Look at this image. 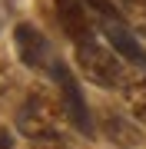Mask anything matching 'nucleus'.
Returning <instances> with one entry per match:
<instances>
[{"mask_svg": "<svg viewBox=\"0 0 146 149\" xmlns=\"http://www.w3.org/2000/svg\"><path fill=\"white\" fill-rule=\"evenodd\" d=\"M20 90V83H17V73L10 63H0V109H7V103L13 100V93Z\"/></svg>", "mask_w": 146, "mask_h": 149, "instance_id": "obj_9", "label": "nucleus"}, {"mask_svg": "<svg viewBox=\"0 0 146 149\" xmlns=\"http://www.w3.org/2000/svg\"><path fill=\"white\" fill-rule=\"evenodd\" d=\"M76 47V70L83 73V80L93 83V86H103V90H123L126 80H130V70L123 63L126 60L116 53V50L103 47L96 40H83V43H73Z\"/></svg>", "mask_w": 146, "mask_h": 149, "instance_id": "obj_2", "label": "nucleus"}, {"mask_svg": "<svg viewBox=\"0 0 146 149\" xmlns=\"http://www.w3.org/2000/svg\"><path fill=\"white\" fill-rule=\"evenodd\" d=\"M50 76L57 80V90H60V100H63L66 119H70L83 136H93V133H96V126H93V116H90V106H87V96H83L80 83H76L73 70L57 56V63H53V70H50Z\"/></svg>", "mask_w": 146, "mask_h": 149, "instance_id": "obj_3", "label": "nucleus"}, {"mask_svg": "<svg viewBox=\"0 0 146 149\" xmlns=\"http://www.w3.org/2000/svg\"><path fill=\"white\" fill-rule=\"evenodd\" d=\"M30 149H83V146H76L63 136H47V139H30Z\"/></svg>", "mask_w": 146, "mask_h": 149, "instance_id": "obj_10", "label": "nucleus"}, {"mask_svg": "<svg viewBox=\"0 0 146 149\" xmlns=\"http://www.w3.org/2000/svg\"><path fill=\"white\" fill-rule=\"evenodd\" d=\"M119 96L126 100V106H130V113L136 116V123L146 126V70L130 73V80H126V86L119 90Z\"/></svg>", "mask_w": 146, "mask_h": 149, "instance_id": "obj_8", "label": "nucleus"}, {"mask_svg": "<svg viewBox=\"0 0 146 149\" xmlns=\"http://www.w3.org/2000/svg\"><path fill=\"white\" fill-rule=\"evenodd\" d=\"M100 133L106 136V143H113L116 149H136L143 143V133L136 123H130L126 116H119V113H103L100 116Z\"/></svg>", "mask_w": 146, "mask_h": 149, "instance_id": "obj_7", "label": "nucleus"}, {"mask_svg": "<svg viewBox=\"0 0 146 149\" xmlns=\"http://www.w3.org/2000/svg\"><path fill=\"white\" fill-rule=\"evenodd\" d=\"M13 47H17L20 63L37 70V73H50L53 63H57V53H53V47H50V40L33 27V23H17L13 27Z\"/></svg>", "mask_w": 146, "mask_h": 149, "instance_id": "obj_4", "label": "nucleus"}, {"mask_svg": "<svg viewBox=\"0 0 146 149\" xmlns=\"http://www.w3.org/2000/svg\"><path fill=\"white\" fill-rule=\"evenodd\" d=\"M96 27L103 30L106 43H110V47H113L130 66L146 70V47L140 43L136 30L126 23V17H96Z\"/></svg>", "mask_w": 146, "mask_h": 149, "instance_id": "obj_5", "label": "nucleus"}, {"mask_svg": "<svg viewBox=\"0 0 146 149\" xmlns=\"http://www.w3.org/2000/svg\"><path fill=\"white\" fill-rule=\"evenodd\" d=\"M53 3H57L60 27H63V33L73 43L93 40V20H90V10H87L83 0H53Z\"/></svg>", "mask_w": 146, "mask_h": 149, "instance_id": "obj_6", "label": "nucleus"}, {"mask_svg": "<svg viewBox=\"0 0 146 149\" xmlns=\"http://www.w3.org/2000/svg\"><path fill=\"white\" fill-rule=\"evenodd\" d=\"M0 149H13V133L7 126H0Z\"/></svg>", "mask_w": 146, "mask_h": 149, "instance_id": "obj_11", "label": "nucleus"}, {"mask_svg": "<svg viewBox=\"0 0 146 149\" xmlns=\"http://www.w3.org/2000/svg\"><path fill=\"white\" fill-rule=\"evenodd\" d=\"M63 116H66L63 100H57L47 86H33L13 113V126L27 139H47V136H60Z\"/></svg>", "mask_w": 146, "mask_h": 149, "instance_id": "obj_1", "label": "nucleus"}]
</instances>
